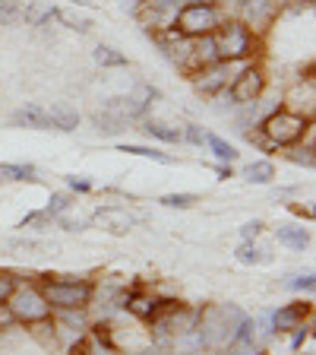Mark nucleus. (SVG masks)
I'll return each mask as SVG.
<instances>
[{
  "label": "nucleus",
  "instance_id": "4be33fe9",
  "mask_svg": "<svg viewBox=\"0 0 316 355\" xmlns=\"http://www.w3.org/2000/svg\"><path fill=\"white\" fill-rule=\"evenodd\" d=\"M22 22L26 26H48V22H54V7L51 3H29V7H22Z\"/></svg>",
  "mask_w": 316,
  "mask_h": 355
},
{
  "label": "nucleus",
  "instance_id": "f257e3e1",
  "mask_svg": "<svg viewBox=\"0 0 316 355\" xmlns=\"http://www.w3.org/2000/svg\"><path fill=\"white\" fill-rule=\"evenodd\" d=\"M310 127H313V118H310V114L281 108L279 105V108H272L263 121H259L257 133H259V140H266V146L275 153V149L297 146V143L310 133Z\"/></svg>",
  "mask_w": 316,
  "mask_h": 355
},
{
  "label": "nucleus",
  "instance_id": "423d86ee",
  "mask_svg": "<svg viewBox=\"0 0 316 355\" xmlns=\"http://www.w3.org/2000/svg\"><path fill=\"white\" fill-rule=\"evenodd\" d=\"M10 311H13V318L16 324H41V320L51 318V304L44 302L41 295V288L38 286H16V292L7 298Z\"/></svg>",
  "mask_w": 316,
  "mask_h": 355
},
{
  "label": "nucleus",
  "instance_id": "ddd939ff",
  "mask_svg": "<svg viewBox=\"0 0 316 355\" xmlns=\"http://www.w3.org/2000/svg\"><path fill=\"white\" fill-rule=\"evenodd\" d=\"M225 355H259V349H257V320L243 318L241 324H237L234 336H231L228 346H225Z\"/></svg>",
  "mask_w": 316,
  "mask_h": 355
},
{
  "label": "nucleus",
  "instance_id": "2eb2a0df",
  "mask_svg": "<svg viewBox=\"0 0 316 355\" xmlns=\"http://www.w3.org/2000/svg\"><path fill=\"white\" fill-rule=\"evenodd\" d=\"M120 304H124L127 311H130L133 318L140 320H149L155 314V308H158V298L149 295V292H140V288H133V292H127V295H120Z\"/></svg>",
  "mask_w": 316,
  "mask_h": 355
},
{
  "label": "nucleus",
  "instance_id": "f8f14e48",
  "mask_svg": "<svg viewBox=\"0 0 316 355\" xmlns=\"http://www.w3.org/2000/svg\"><path fill=\"white\" fill-rule=\"evenodd\" d=\"M92 219L102 225V229H108L111 235H127V232L140 222V216L136 213H130L127 207H118V203H111V207H102V209H95V216Z\"/></svg>",
  "mask_w": 316,
  "mask_h": 355
},
{
  "label": "nucleus",
  "instance_id": "20e7f679",
  "mask_svg": "<svg viewBox=\"0 0 316 355\" xmlns=\"http://www.w3.org/2000/svg\"><path fill=\"white\" fill-rule=\"evenodd\" d=\"M44 302L57 311H86L95 298V286L89 279H60V276H48L38 282Z\"/></svg>",
  "mask_w": 316,
  "mask_h": 355
},
{
  "label": "nucleus",
  "instance_id": "72a5a7b5",
  "mask_svg": "<svg viewBox=\"0 0 316 355\" xmlns=\"http://www.w3.org/2000/svg\"><path fill=\"white\" fill-rule=\"evenodd\" d=\"M16 286H19V276L13 270H0V302H7L16 292Z\"/></svg>",
  "mask_w": 316,
  "mask_h": 355
},
{
  "label": "nucleus",
  "instance_id": "ea45409f",
  "mask_svg": "<svg viewBox=\"0 0 316 355\" xmlns=\"http://www.w3.org/2000/svg\"><path fill=\"white\" fill-rule=\"evenodd\" d=\"M10 327H16V318H13V311H10V304L0 302V330H10Z\"/></svg>",
  "mask_w": 316,
  "mask_h": 355
},
{
  "label": "nucleus",
  "instance_id": "9d476101",
  "mask_svg": "<svg viewBox=\"0 0 316 355\" xmlns=\"http://www.w3.org/2000/svg\"><path fill=\"white\" fill-rule=\"evenodd\" d=\"M155 98H158V89L149 86V83H140V86L133 89V92H127L124 98H111L104 108L114 111V114H120L124 121H136V118L146 114L149 105H152Z\"/></svg>",
  "mask_w": 316,
  "mask_h": 355
},
{
  "label": "nucleus",
  "instance_id": "c85d7f7f",
  "mask_svg": "<svg viewBox=\"0 0 316 355\" xmlns=\"http://www.w3.org/2000/svg\"><path fill=\"white\" fill-rule=\"evenodd\" d=\"M70 207H73V197H70V193H64V191H57V193H51V200H48L44 213L51 216V219H57V216L70 213Z\"/></svg>",
  "mask_w": 316,
  "mask_h": 355
},
{
  "label": "nucleus",
  "instance_id": "79ce46f5",
  "mask_svg": "<svg viewBox=\"0 0 316 355\" xmlns=\"http://www.w3.org/2000/svg\"><path fill=\"white\" fill-rule=\"evenodd\" d=\"M215 175H219V181H228V178H234V168H231V165H219Z\"/></svg>",
  "mask_w": 316,
  "mask_h": 355
},
{
  "label": "nucleus",
  "instance_id": "7c9ffc66",
  "mask_svg": "<svg viewBox=\"0 0 316 355\" xmlns=\"http://www.w3.org/2000/svg\"><path fill=\"white\" fill-rule=\"evenodd\" d=\"M158 203H162V207H168V209H190V207H196V203H199V197H196V193H165Z\"/></svg>",
  "mask_w": 316,
  "mask_h": 355
},
{
  "label": "nucleus",
  "instance_id": "cd10ccee",
  "mask_svg": "<svg viewBox=\"0 0 316 355\" xmlns=\"http://www.w3.org/2000/svg\"><path fill=\"white\" fill-rule=\"evenodd\" d=\"M16 229H38V232H44V229H51V216L44 213V209H32V213H26L19 219V225H16Z\"/></svg>",
  "mask_w": 316,
  "mask_h": 355
},
{
  "label": "nucleus",
  "instance_id": "f03ea898",
  "mask_svg": "<svg viewBox=\"0 0 316 355\" xmlns=\"http://www.w3.org/2000/svg\"><path fill=\"white\" fill-rule=\"evenodd\" d=\"M215 54L219 60H253L259 54V38L257 32L237 16H225L212 32Z\"/></svg>",
  "mask_w": 316,
  "mask_h": 355
},
{
  "label": "nucleus",
  "instance_id": "6e6552de",
  "mask_svg": "<svg viewBox=\"0 0 316 355\" xmlns=\"http://www.w3.org/2000/svg\"><path fill=\"white\" fill-rule=\"evenodd\" d=\"M180 7H184L180 0H140L133 13H136L142 29H146V35H152V32L174 29V19Z\"/></svg>",
  "mask_w": 316,
  "mask_h": 355
},
{
  "label": "nucleus",
  "instance_id": "58836bf2",
  "mask_svg": "<svg viewBox=\"0 0 316 355\" xmlns=\"http://www.w3.org/2000/svg\"><path fill=\"white\" fill-rule=\"evenodd\" d=\"M57 222H60V229L64 232H82V225H86V222L82 219H73V216H57Z\"/></svg>",
  "mask_w": 316,
  "mask_h": 355
},
{
  "label": "nucleus",
  "instance_id": "bb28decb",
  "mask_svg": "<svg viewBox=\"0 0 316 355\" xmlns=\"http://www.w3.org/2000/svg\"><path fill=\"white\" fill-rule=\"evenodd\" d=\"M7 248L10 251H16V254H51L54 251V244H48V241H32V238H19V241H7Z\"/></svg>",
  "mask_w": 316,
  "mask_h": 355
},
{
  "label": "nucleus",
  "instance_id": "9b49d317",
  "mask_svg": "<svg viewBox=\"0 0 316 355\" xmlns=\"http://www.w3.org/2000/svg\"><path fill=\"white\" fill-rule=\"evenodd\" d=\"M313 318V302H288L272 314V330L275 333H291L297 327L310 324Z\"/></svg>",
  "mask_w": 316,
  "mask_h": 355
},
{
  "label": "nucleus",
  "instance_id": "a211bd4d",
  "mask_svg": "<svg viewBox=\"0 0 316 355\" xmlns=\"http://www.w3.org/2000/svg\"><path fill=\"white\" fill-rule=\"evenodd\" d=\"M54 22H60V26H64V29H70V32H80V35L92 32V26H95L89 16L70 13V10H64V7H54Z\"/></svg>",
  "mask_w": 316,
  "mask_h": 355
},
{
  "label": "nucleus",
  "instance_id": "4468645a",
  "mask_svg": "<svg viewBox=\"0 0 316 355\" xmlns=\"http://www.w3.org/2000/svg\"><path fill=\"white\" fill-rule=\"evenodd\" d=\"M44 118H48V130L73 133L80 127V111L70 108L66 102H54L51 108H44Z\"/></svg>",
  "mask_w": 316,
  "mask_h": 355
},
{
  "label": "nucleus",
  "instance_id": "c756f323",
  "mask_svg": "<svg viewBox=\"0 0 316 355\" xmlns=\"http://www.w3.org/2000/svg\"><path fill=\"white\" fill-rule=\"evenodd\" d=\"M234 257L241 260V263H266V260H269V254L259 251V248H257L253 241H243L241 248L234 251Z\"/></svg>",
  "mask_w": 316,
  "mask_h": 355
},
{
  "label": "nucleus",
  "instance_id": "c9c22d12",
  "mask_svg": "<svg viewBox=\"0 0 316 355\" xmlns=\"http://www.w3.org/2000/svg\"><path fill=\"white\" fill-rule=\"evenodd\" d=\"M288 286L295 288V292H313V288H316V276H313V273H304V276H295V279L288 282Z\"/></svg>",
  "mask_w": 316,
  "mask_h": 355
},
{
  "label": "nucleus",
  "instance_id": "dca6fc26",
  "mask_svg": "<svg viewBox=\"0 0 316 355\" xmlns=\"http://www.w3.org/2000/svg\"><path fill=\"white\" fill-rule=\"evenodd\" d=\"M10 124L13 127H26V130H48V118H44L41 105H22L10 114Z\"/></svg>",
  "mask_w": 316,
  "mask_h": 355
},
{
  "label": "nucleus",
  "instance_id": "37998d69",
  "mask_svg": "<svg viewBox=\"0 0 316 355\" xmlns=\"http://www.w3.org/2000/svg\"><path fill=\"white\" fill-rule=\"evenodd\" d=\"M73 3H80V7H102L104 0H73Z\"/></svg>",
  "mask_w": 316,
  "mask_h": 355
},
{
  "label": "nucleus",
  "instance_id": "2f4dec72",
  "mask_svg": "<svg viewBox=\"0 0 316 355\" xmlns=\"http://www.w3.org/2000/svg\"><path fill=\"white\" fill-rule=\"evenodd\" d=\"M19 22H22V3L0 0V26H19Z\"/></svg>",
  "mask_w": 316,
  "mask_h": 355
},
{
  "label": "nucleus",
  "instance_id": "6ab92c4d",
  "mask_svg": "<svg viewBox=\"0 0 316 355\" xmlns=\"http://www.w3.org/2000/svg\"><path fill=\"white\" fill-rule=\"evenodd\" d=\"M243 178L250 181V184H272L275 181V165L269 159H257L243 168Z\"/></svg>",
  "mask_w": 316,
  "mask_h": 355
},
{
  "label": "nucleus",
  "instance_id": "1a4fd4ad",
  "mask_svg": "<svg viewBox=\"0 0 316 355\" xmlns=\"http://www.w3.org/2000/svg\"><path fill=\"white\" fill-rule=\"evenodd\" d=\"M231 92V102L234 105H250V102H259L266 92V70L257 64H247L241 73L234 76V83L228 86Z\"/></svg>",
  "mask_w": 316,
  "mask_h": 355
},
{
  "label": "nucleus",
  "instance_id": "a878e982",
  "mask_svg": "<svg viewBox=\"0 0 316 355\" xmlns=\"http://www.w3.org/2000/svg\"><path fill=\"white\" fill-rule=\"evenodd\" d=\"M127 124H130V121H124L120 114H114V111H108V108L95 114V127L102 133H120V130H127Z\"/></svg>",
  "mask_w": 316,
  "mask_h": 355
},
{
  "label": "nucleus",
  "instance_id": "412c9836",
  "mask_svg": "<svg viewBox=\"0 0 316 355\" xmlns=\"http://www.w3.org/2000/svg\"><path fill=\"white\" fill-rule=\"evenodd\" d=\"M140 130L146 133V137H155V140H162V143H184L180 130H177V127L162 124V121H146V124H142Z\"/></svg>",
  "mask_w": 316,
  "mask_h": 355
},
{
  "label": "nucleus",
  "instance_id": "f3484780",
  "mask_svg": "<svg viewBox=\"0 0 316 355\" xmlns=\"http://www.w3.org/2000/svg\"><path fill=\"white\" fill-rule=\"evenodd\" d=\"M275 241L285 244V248H291V251H304V248H310V229H304V225H279L275 229Z\"/></svg>",
  "mask_w": 316,
  "mask_h": 355
},
{
  "label": "nucleus",
  "instance_id": "a19ab883",
  "mask_svg": "<svg viewBox=\"0 0 316 355\" xmlns=\"http://www.w3.org/2000/svg\"><path fill=\"white\" fill-rule=\"evenodd\" d=\"M291 333H295V340H291V349H295V352H297V349L304 346V340H307V336H310V327L304 324V327H297V330H291Z\"/></svg>",
  "mask_w": 316,
  "mask_h": 355
},
{
  "label": "nucleus",
  "instance_id": "473e14b6",
  "mask_svg": "<svg viewBox=\"0 0 316 355\" xmlns=\"http://www.w3.org/2000/svg\"><path fill=\"white\" fill-rule=\"evenodd\" d=\"M291 153H288V162H295V165H304V168H313L316 165V155H313V146H288Z\"/></svg>",
  "mask_w": 316,
  "mask_h": 355
},
{
  "label": "nucleus",
  "instance_id": "c03bdc74",
  "mask_svg": "<svg viewBox=\"0 0 316 355\" xmlns=\"http://www.w3.org/2000/svg\"><path fill=\"white\" fill-rule=\"evenodd\" d=\"M180 3H215V0H180Z\"/></svg>",
  "mask_w": 316,
  "mask_h": 355
},
{
  "label": "nucleus",
  "instance_id": "4c0bfd02",
  "mask_svg": "<svg viewBox=\"0 0 316 355\" xmlns=\"http://www.w3.org/2000/svg\"><path fill=\"white\" fill-rule=\"evenodd\" d=\"M66 184H70V191H73V193H92V181H86V178L70 175V178H66Z\"/></svg>",
  "mask_w": 316,
  "mask_h": 355
},
{
  "label": "nucleus",
  "instance_id": "f704fd0d",
  "mask_svg": "<svg viewBox=\"0 0 316 355\" xmlns=\"http://www.w3.org/2000/svg\"><path fill=\"white\" fill-rule=\"evenodd\" d=\"M180 137H184V143H190V146H203V143H206V130L199 124H187V130H180Z\"/></svg>",
  "mask_w": 316,
  "mask_h": 355
},
{
  "label": "nucleus",
  "instance_id": "39448f33",
  "mask_svg": "<svg viewBox=\"0 0 316 355\" xmlns=\"http://www.w3.org/2000/svg\"><path fill=\"white\" fill-rule=\"evenodd\" d=\"M225 19L219 3H184L177 10L174 29L184 38H199V35H212L215 26Z\"/></svg>",
  "mask_w": 316,
  "mask_h": 355
},
{
  "label": "nucleus",
  "instance_id": "aec40b11",
  "mask_svg": "<svg viewBox=\"0 0 316 355\" xmlns=\"http://www.w3.org/2000/svg\"><path fill=\"white\" fill-rule=\"evenodd\" d=\"M206 146H209V153H212L221 165H231V162H237V149L231 146L228 140H221L219 133H206Z\"/></svg>",
  "mask_w": 316,
  "mask_h": 355
},
{
  "label": "nucleus",
  "instance_id": "7ed1b4c3",
  "mask_svg": "<svg viewBox=\"0 0 316 355\" xmlns=\"http://www.w3.org/2000/svg\"><path fill=\"white\" fill-rule=\"evenodd\" d=\"M247 318L241 308L234 304H209L196 314V330L203 336L209 349H219V346H228V340L234 336L237 324Z\"/></svg>",
  "mask_w": 316,
  "mask_h": 355
},
{
  "label": "nucleus",
  "instance_id": "b1692460",
  "mask_svg": "<svg viewBox=\"0 0 316 355\" xmlns=\"http://www.w3.org/2000/svg\"><path fill=\"white\" fill-rule=\"evenodd\" d=\"M92 58H95L98 67H130L127 54H120L118 48H111V44H98L95 51H92Z\"/></svg>",
  "mask_w": 316,
  "mask_h": 355
},
{
  "label": "nucleus",
  "instance_id": "0eeeda50",
  "mask_svg": "<svg viewBox=\"0 0 316 355\" xmlns=\"http://www.w3.org/2000/svg\"><path fill=\"white\" fill-rule=\"evenodd\" d=\"M247 64H253V60H215V64L203 67V70L193 76V86H196V92H203V96H219V92H225V89L234 83V76L241 73Z\"/></svg>",
  "mask_w": 316,
  "mask_h": 355
},
{
  "label": "nucleus",
  "instance_id": "e433bc0d",
  "mask_svg": "<svg viewBox=\"0 0 316 355\" xmlns=\"http://www.w3.org/2000/svg\"><path fill=\"white\" fill-rule=\"evenodd\" d=\"M259 235H263V222H259V219L243 222V225H241V238H243V241H257Z\"/></svg>",
  "mask_w": 316,
  "mask_h": 355
},
{
  "label": "nucleus",
  "instance_id": "5701e85b",
  "mask_svg": "<svg viewBox=\"0 0 316 355\" xmlns=\"http://www.w3.org/2000/svg\"><path fill=\"white\" fill-rule=\"evenodd\" d=\"M120 153L140 155V159H152V162H158V165H174V162H177L174 155L162 153V149H152V146H133V143H124V146H120Z\"/></svg>",
  "mask_w": 316,
  "mask_h": 355
},
{
  "label": "nucleus",
  "instance_id": "393cba45",
  "mask_svg": "<svg viewBox=\"0 0 316 355\" xmlns=\"http://www.w3.org/2000/svg\"><path fill=\"white\" fill-rule=\"evenodd\" d=\"M0 181H35V165L0 162Z\"/></svg>",
  "mask_w": 316,
  "mask_h": 355
}]
</instances>
